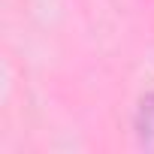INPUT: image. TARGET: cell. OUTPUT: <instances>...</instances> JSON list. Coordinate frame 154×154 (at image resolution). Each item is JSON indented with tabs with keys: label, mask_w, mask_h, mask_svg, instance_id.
I'll return each instance as SVG.
<instances>
[{
	"label": "cell",
	"mask_w": 154,
	"mask_h": 154,
	"mask_svg": "<svg viewBox=\"0 0 154 154\" xmlns=\"http://www.w3.org/2000/svg\"><path fill=\"white\" fill-rule=\"evenodd\" d=\"M136 133L145 148H154V94H148L136 109Z\"/></svg>",
	"instance_id": "obj_1"
}]
</instances>
